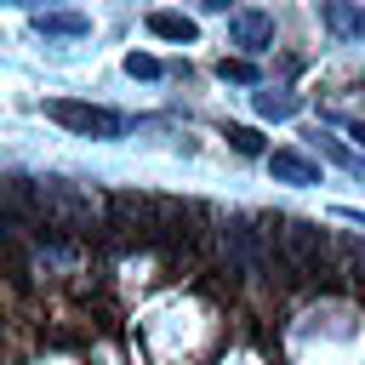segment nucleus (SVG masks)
I'll return each instance as SVG.
<instances>
[{"label":"nucleus","instance_id":"nucleus-1","mask_svg":"<svg viewBox=\"0 0 365 365\" xmlns=\"http://www.w3.org/2000/svg\"><path fill=\"white\" fill-rule=\"evenodd\" d=\"M268 240L279 245V257H285L297 274H325V234H319V222L268 217Z\"/></svg>","mask_w":365,"mask_h":365},{"label":"nucleus","instance_id":"nucleus-2","mask_svg":"<svg viewBox=\"0 0 365 365\" xmlns=\"http://www.w3.org/2000/svg\"><path fill=\"white\" fill-rule=\"evenodd\" d=\"M46 114H51L57 125L80 131V137H125V114H114V108H97V103L57 97V103H46Z\"/></svg>","mask_w":365,"mask_h":365},{"label":"nucleus","instance_id":"nucleus-3","mask_svg":"<svg viewBox=\"0 0 365 365\" xmlns=\"http://www.w3.org/2000/svg\"><path fill=\"white\" fill-rule=\"evenodd\" d=\"M268 171H274L279 182H297V188H314V182H319V160H308L302 148H274V154H268Z\"/></svg>","mask_w":365,"mask_h":365},{"label":"nucleus","instance_id":"nucleus-4","mask_svg":"<svg viewBox=\"0 0 365 365\" xmlns=\"http://www.w3.org/2000/svg\"><path fill=\"white\" fill-rule=\"evenodd\" d=\"M234 46H245V51H268L274 46V17L268 11H234Z\"/></svg>","mask_w":365,"mask_h":365},{"label":"nucleus","instance_id":"nucleus-5","mask_svg":"<svg viewBox=\"0 0 365 365\" xmlns=\"http://www.w3.org/2000/svg\"><path fill=\"white\" fill-rule=\"evenodd\" d=\"M148 34H160V40H200V29H194V17H182V11H148Z\"/></svg>","mask_w":365,"mask_h":365},{"label":"nucleus","instance_id":"nucleus-6","mask_svg":"<svg viewBox=\"0 0 365 365\" xmlns=\"http://www.w3.org/2000/svg\"><path fill=\"white\" fill-rule=\"evenodd\" d=\"M34 29H40V34H63V40H80L91 23H86L80 11H34Z\"/></svg>","mask_w":365,"mask_h":365},{"label":"nucleus","instance_id":"nucleus-7","mask_svg":"<svg viewBox=\"0 0 365 365\" xmlns=\"http://www.w3.org/2000/svg\"><path fill=\"white\" fill-rule=\"evenodd\" d=\"M319 17H325L336 34H365V11H359V6H348V0H325V6H319Z\"/></svg>","mask_w":365,"mask_h":365},{"label":"nucleus","instance_id":"nucleus-8","mask_svg":"<svg viewBox=\"0 0 365 365\" xmlns=\"http://www.w3.org/2000/svg\"><path fill=\"white\" fill-rule=\"evenodd\" d=\"M308 143H314V148H319L325 160H336L342 171H365V160H359V154H354V148H348L342 137H331V131H308Z\"/></svg>","mask_w":365,"mask_h":365},{"label":"nucleus","instance_id":"nucleus-9","mask_svg":"<svg viewBox=\"0 0 365 365\" xmlns=\"http://www.w3.org/2000/svg\"><path fill=\"white\" fill-rule=\"evenodd\" d=\"M297 108H302V103H297L291 91H257V114H262V120H291Z\"/></svg>","mask_w":365,"mask_h":365},{"label":"nucleus","instance_id":"nucleus-10","mask_svg":"<svg viewBox=\"0 0 365 365\" xmlns=\"http://www.w3.org/2000/svg\"><path fill=\"white\" fill-rule=\"evenodd\" d=\"M217 74H222V80H234V86H251V80H257V63H251V57H222V63H217Z\"/></svg>","mask_w":365,"mask_h":365},{"label":"nucleus","instance_id":"nucleus-11","mask_svg":"<svg viewBox=\"0 0 365 365\" xmlns=\"http://www.w3.org/2000/svg\"><path fill=\"white\" fill-rule=\"evenodd\" d=\"M222 137H228V148H234V154H262V137H257L251 125H228Z\"/></svg>","mask_w":365,"mask_h":365},{"label":"nucleus","instance_id":"nucleus-12","mask_svg":"<svg viewBox=\"0 0 365 365\" xmlns=\"http://www.w3.org/2000/svg\"><path fill=\"white\" fill-rule=\"evenodd\" d=\"M125 74H131V80H160V57L131 51V57H125Z\"/></svg>","mask_w":365,"mask_h":365},{"label":"nucleus","instance_id":"nucleus-13","mask_svg":"<svg viewBox=\"0 0 365 365\" xmlns=\"http://www.w3.org/2000/svg\"><path fill=\"white\" fill-rule=\"evenodd\" d=\"M336 217H342V222H359V228H365V211H354V205H336Z\"/></svg>","mask_w":365,"mask_h":365},{"label":"nucleus","instance_id":"nucleus-14","mask_svg":"<svg viewBox=\"0 0 365 365\" xmlns=\"http://www.w3.org/2000/svg\"><path fill=\"white\" fill-rule=\"evenodd\" d=\"M200 6H211V11H228V0H200Z\"/></svg>","mask_w":365,"mask_h":365},{"label":"nucleus","instance_id":"nucleus-15","mask_svg":"<svg viewBox=\"0 0 365 365\" xmlns=\"http://www.w3.org/2000/svg\"><path fill=\"white\" fill-rule=\"evenodd\" d=\"M354 137H359V143H365V125H354Z\"/></svg>","mask_w":365,"mask_h":365}]
</instances>
